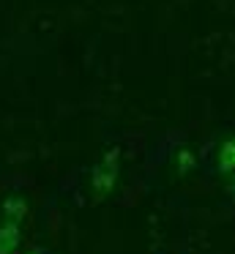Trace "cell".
I'll return each instance as SVG.
<instances>
[{"label":"cell","mask_w":235,"mask_h":254,"mask_svg":"<svg viewBox=\"0 0 235 254\" xmlns=\"http://www.w3.org/2000/svg\"><path fill=\"white\" fill-rule=\"evenodd\" d=\"M118 172H120V150L112 148L96 161L90 172V191H93V199H104L112 194L115 183H118Z\"/></svg>","instance_id":"cell-1"},{"label":"cell","mask_w":235,"mask_h":254,"mask_svg":"<svg viewBox=\"0 0 235 254\" xmlns=\"http://www.w3.org/2000/svg\"><path fill=\"white\" fill-rule=\"evenodd\" d=\"M22 246V224L0 219V254H16Z\"/></svg>","instance_id":"cell-2"},{"label":"cell","mask_w":235,"mask_h":254,"mask_svg":"<svg viewBox=\"0 0 235 254\" xmlns=\"http://www.w3.org/2000/svg\"><path fill=\"white\" fill-rule=\"evenodd\" d=\"M0 219H8V221H25L27 219V199L22 194H8L3 197L0 202Z\"/></svg>","instance_id":"cell-3"},{"label":"cell","mask_w":235,"mask_h":254,"mask_svg":"<svg viewBox=\"0 0 235 254\" xmlns=\"http://www.w3.org/2000/svg\"><path fill=\"white\" fill-rule=\"evenodd\" d=\"M216 170L222 172V175L235 172V137L224 139V142L219 145V150H216Z\"/></svg>","instance_id":"cell-4"},{"label":"cell","mask_w":235,"mask_h":254,"mask_svg":"<svg viewBox=\"0 0 235 254\" xmlns=\"http://www.w3.org/2000/svg\"><path fill=\"white\" fill-rule=\"evenodd\" d=\"M194 167H197L194 153H191L189 148H183V150L178 153V172H180V175H186V172H189V170H194Z\"/></svg>","instance_id":"cell-5"},{"label":"cell","mask_w":235,"mask_h":254,"mask_svg":"<svg viewBox=\"0 0 235 254\" xmlns=\"http://www.w3.org/2000/svg\"><path fill=\"white\" fill-rule=\"evenodd\" d=\"M27 254H47V252H44L41 246H33V249H30V252H27Z\"/></svg>","instance_id":"cell-6"}]
</instances>
